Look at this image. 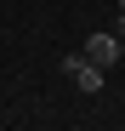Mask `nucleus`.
Instances as JSON below:
<instances>
[{
    "mask_svg": "<svg viewBox=\"0 0 125 131\" xmlns=\"http://www.w3.org/2000/svg\"><path fill=\"white\" fill-rule=\"evenodd\" d=\"M62 74H68L80 91H102V80H108V69H97V63L85 51H74V57H62Z\"/></svg>",
    "mask_w": 125,
    "mask_h": 131,
    "instance_id": "nucleus-1",
    "label": "nucleus"
},
{
    "mask_svg": "<svg viewBox=\"0 0 125 131\" xmlns=\"http://www.w3.org/2000/svg\"><path fill=\"white\" fill-rule=\"evenodd\" d=\"M80 51H85V57L97 63V69H114V63H125V51H119V34H114V29H102V34H91L85 46H80Z\"/></svg>",
    "mask_w": 125,
    "mask_h": 131,
    "instance_id": "nucleus-2",
    "label": "nucleus"
},
{
    "mask_svg": "<svg viewBox=\"0 0 125 131\" xmlns=\"http://www.w3.org/2000/svg\"><path fill=\"white\" fill-rule=\"evenodd\" d=\"M114 34H119V51H125V12H119V29H114Z\"/></svg>",
    "mask_w": 125,
    "mask_h": 131,
    "instance_id": "nucleus-3",
    "label": "nucleus"
},
{
    "mask_svg": "<svg viewBox=\"0 0 125 131\" xmlns=\"http://www.w3.org/2000/svg\"><path fill=\"white\" fill-rule=\"evenodd\" d=\"M119 12H125V0H119Z\"/></svg>",
    "mask_w": 125,
    "mask_h": 131,
    "instance_id": "nucleus-4",
    "label": "nucleus"
}]
</instances>
